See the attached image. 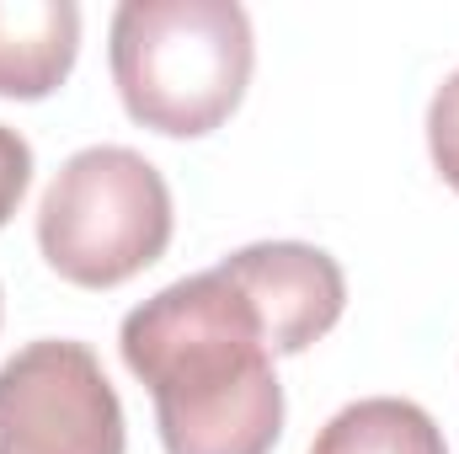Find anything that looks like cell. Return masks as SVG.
I'll use <instances>...</instances> for the list:
<instances>
[{"instance_id": "cell-1", "label": "cell", "mask_w": 459, "mask_h": 454, "mask_svg": "<svg viewBox=\"0 0 459 454\" xmlns=\"http://www.w3.org/2000/svg\"><path fill=\"white\" fill-rule=\"evenodd\" d=\"M123 363L155 396L166 454H273L283 385L246 294L220 267L150 294L123 316Z\"/></svg>"}, {"instance_id": "cell-2", "label": "cell", "mask_w": 459, "mask_h": 454, "mask_svg": "<svg viewBox=\"0 0 459 454\" xmlns=\"http://www.w3.org/2000/svg\"><path fill=\"white\" fill-rule=\"evenodd\" d=\"M256 43L235 0H123L113 16V86L134 123L204 139L251 86Z\"/></svg>"}, {"instance_id": "cell-3", "label": "cell", "mask_w": 459, "mask_h": 454, "mask_svg": "<svg viewBox=\"0 0 459 454\" xmlns=\"http://www.w3.org/2000/svg\"><path fill=\"white\" fill-rule=\"evenodd\" d=\"M171 188L128 144L75 150L38 204V251L75 289H117L171 246Z\"/></svg>"}, {"instance_id": "cell-4", "label": "cell", "mask_w": 459, "mask_h": 454, "mask_svg": "<svg viewBox=\"0 0 459 454\" xmlns=\"http://www.w3.org/2000/svg\"><path fill=\"white\" fill-rule=\"evenodd\" d=\"M123 401L97 353L38 337L0 363V454H123Z\"/></svg>"}, {"instance_id": "cell-5", "label": "cell", "mask_w": 459, "mask_h": 454, "mask_svg": "<svg viewBox=\"0 0 459 454\" xmlns=\"http://www.w3.org/2000/svg\"><path fill=\"white\" fill-rule=\"evenodd\" d=\"M230 284L246 294L262 337L273 347V358L305 353L310 342H321L347 305V278L332 251L305 246V240H256L230 251L225 262H214Z\"/></svg>"}, {"instance_id": "cell-6", "label": "cell", "mask_w": 459, "mask_h": 454, "mask_svg": "<svg viewBox=\"0 0 459 454\" xmlns=\"http://www.w3.org/2000/svg\"><path fill=\"white\" fill-rule=\"evenodd\" d=\"M81 54V5L0 0V97L38 102L65 86Z\"/></svg>"}, {"instance_id": "cell-7", "label": "cell", "mask_w": 459, "mask_h": 454, "mask_svg": "<svg viewBox=\"0 0 459 454\" xmlns=\"http://www.w3.org/2000/svg\"><path fill=\"white\" fill-rule=\"evenodd\" d=\"M310 454H449V444L417 401L363 396L316 433Z\"/></svg>"}, {"instance_id": "cell-8", "label": "cell", "mask_w": 459, "mask_h": 454, "mask_svg": "<svg viewBox=\"0 0 459 454\" xmlns=\"http://www.w3.org/2000/svg\"><path fill=\"white\" fill-rule=\"evenodd\" d=\"M428 150H433L438 177L459 193V70L433 92V102H428Z\"/></svg>"}, {"instance_id": "cell-9", "label": "cell", "mask_w": 459, "mask_h": 454, "mask_svg": "<svg viewBox=\"0 0 459 454\" xmlns=\"http://www.w3.org/2000/svg\"><path fill=\"white\" fill-rule=\"evenodd\" d=\"M27 182H32V144L0 123V225L22 209L27 198Z\"/></svg>"}]
</instances>
